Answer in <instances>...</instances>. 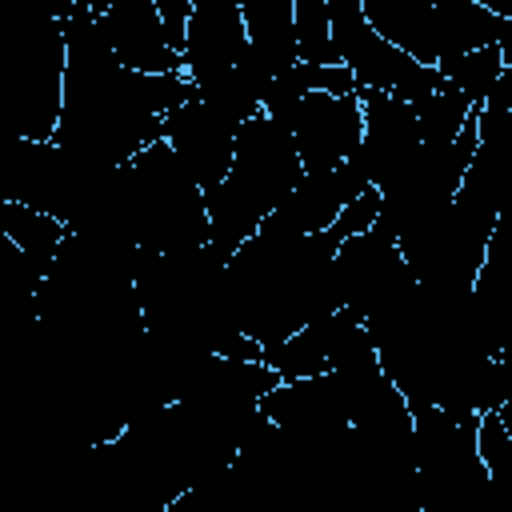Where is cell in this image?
<instances>
[{
  "instance_id": "cell-1",
  "label": "cell",
  "mask_w": 512,
  "mask_h": 512,
  "mask_svg": "<svg viewBox=\"0 0 512 512\" xmlns=\"http://www.w3.org/2000/svg\"><path fill=\"white\" fill-rule=\"evenodd\" d=\"M64 28V80L52 140L100 168L128 164L144 144L160 140L164 112L196 88L184 72H136L112 52L100 12L76 4Z\"/></svg>"
},
{
  "instance_id": "cell-2",
  "label": "cell",
  "mask_w": 512,
  "mask_h": 512,
  "mask_svg": "<svg viewBox=\"0 0 512 512\" xmlns=\"http://www.w3.org/2000/svg\"><path fill=\"white\" fill-rule=\"evenodd\" d=\"M336 244L340 240L328 228L308 236L252 232L244 244H236L224 264L240 332L264 348L340 308L332 280Z\"/></svg>"
},
{
  "instance_id": "cell-3",
  "label": "cell",
  "mask_w": 512,
  "mask_h": 512,
  "mask_svg": "<svg viewBox=\"0 0 512 512\" xmlns=\"http://www.w3.org/2000/svg\"><path fill=\"white\" fill-rule=\"evenodd\" d=\"M228 256L208 240L196 248L152 252L136 248V300L144 332L192 352L260 360V344L240 332L228 292Z\"/></svg>"
},
{
  "instance_id": "cell-4",
  "label": "cell",
  "mask_w": 512,
  "mask_h": 512,
  "mask_svg": "<svg viewBox=\"0 0 512 512\" xmlns=\"http://www.w3.org/2000/svg\"><path fill=\"white\" fill-rule=\"evenodd\" d=\"M64 56V28L44 0L0 4V136L52 140Z\"/></svg>"
},
{
  "instance_id": "cell-5",
  "label": "cell",
  "mask_w": 512,
  "mask_h": 512,
  "mask_svg": "<svg viewBox=\"0 0 512 512\" xmlns=\"http://www.w3.org/2000/svg\"><path fill=\"white\" fill-rule=\"evenodd\" d=\"M300 176L304 168H300L296 144L280 120H272L268 112L240 120L232 140V164L224 180L204 192L208 244L232 256V248L260 228V220L280 204V196Z\"/></svg>"
},
{
  "instance_id": "cell-6",
  "label": "cell",
  "mask_w": 512,
  "mask_h": 512,
  "mask_svg": "<svg viewBox=\"0 0 512 512\" xmlns=\"http://www.w3.org/2000/svg\"><path fill=\"white\" fill-rule=\"evenodd\" d=\"M120 196L136 248L176 252L208 240L204 192L164 140L144 144L120 164Z\"/></svg>"
},
{
  "instance_id": "cell-7",
  "label": "cell",
  "mask_w": 512,
  "mask_h": 512,
  "mask_svg": "<svg viewBox=\"0 0 512 512\" xmlns=\"http://www.w3.org/2000/svg\"><path fill=\"white\" fill-rule=\"evenodd\" d=\"M412 456L420 512H480L492 476L476 452V420L436 404H412Z\"/></svg>"
},
{
  "instance_id": "cell-8",
  "label": "cell",
  "mask_w": 512,
  "mask_h": 512,
  "mask_svg": "<svg viewBox=\"0 0 512 512\" xmlns=\"http://www.w3.org/2000/svg\"><path fill=\"white\" fill-rule=\"evenodd\" d=\"M476 152V116L448 140V144H428L420 140L404 164H396L380 184V212L376 228H384L392 240L432 216H440L452 204V192Z\"/></svg>"
},
{
  "instance_id": "cell-9",
  "label": "cell",
  "mask_w": 512,
  "mask_h": 512,
  "mask_svg": "<svg viewBox=\"0 0 512 512\" xmlns=\"http://www.w3.org/2000/svg\"><path fill=\"white\" fill-rule=\"evenodd\" d=\"M324 4H328V32H332L336 56H340V64H348L356 84L392 92L408 104L444 84L436 64H420L404 48L376 36L360 12V0H324Z\"/></svg>"
},
{
  "instance_id": "cell-10",
  "label": "cell",
  "mask_w": 512,
  "mask_h": 512,
  "mask_svg": "<svg viewBox=\"0 0 512 512\" xmlns=\"http://www.w3.org/2000/svg\"><path fill=\"white\" fill-rule=\"evenodd\" d=\"M332 280H336V300L352 308L360 320L380 308L392 292H400L416 272L404 264L396 240L384 228H368L356 236H344L332 256Z\"/></svg>"
},
{
  "instance_id": "cell-11",
  "label": "cell",
  "mask_w": 512,
  "mask_h": 512,
  "mask_svg": "<svg viewBox=\"0 0 512 512\" xmlns=\"http://www.w3.org/2000/svg\"><path fill=\"white\" fill-rule=\"evenodd\" d=\"M296 144L300 168L304 172H328L340 160H348L360 148V132H364V116H360V96L344 92H308L300 96V104L280 120Z\"/></svg>"
},
{
  "instance_id": "cell-12",
  "label": "cell",
  "mask_w": 512,
  "mask_h": 512,
  "mask_svg": "<svg viewBox=\"0 0 512 512\" xmlns=\"http://www.w3.org/2000/svg\"><path fill=\"white\" fill-rule=\"evenodd\" d=\"M160 140L176 152V160L188 168V176L200 184V192L216 188L232 164V140H236V124L224 120L220 112H212L196 92L176 104L172 112H164V132Z\"/></svg>"
},
{
  "instance_id": "cell-13",
  "label": "cell",
  "mask_w": 512,
  "mask_h": 512,
  "mask_svg": "<svg viewBox=\"0 0 512 512\" xmlns=\"http://www.w3.org/2000/svg\"><path fill=\"white\" fill-rule=\"evenodd\" d=\"M260 412L296 436H328L348 428V396L336 368L316 376L280 380L260 396Z\"/></svg>"
},
{
  "instance_id": "cell-14",
  "label": "cell",
  "mask_w": 512,
  "mask_h": 512,
  "mask_svg": "<svg viewBox=\"0 0 512 512\" xmlns=\"http://www.w3.org/2000/svg\"><path fill=\"white\" fill-rule=\"evenodd\" d=\"M248 36L240 20V4H192L188 24H184V48H180V72L196 84L220 76L224 68L240 64L248 56Z\"/></svg>"
},
{
  "instance_id": "cell-15",
  "label": "cell",
  "mask_w": 512,
  "mask_h": 512,
  "mask_svg": "<svg viewBox=\"0 0 512 512\" xmlns=\"http://www.w3.org/2000/svg\"><path fill=\"white\" fill-rule=\"evenodd\" d=\"M360 96V116H364V132H360V156L368 164L372 184H380L396 164L408 160V152L420 144V124H416V108L392 92L380 88H364L356 84Z\"/></svg>"
},
{
  "instance_id": "cell-16",
  "label": "cell",
  "mask_w": 512,
  "mask_h": 512,
  "mask_svg": "<svg viewBox=\"0 0 512 512\" xmlns=\"http://www.w3.org/2000/svg\"><path fill=\"white\" fill-rule=\"evenodd\" d=\"M100 24L120 64L136 72H180V52H172L164 40L156 0H108Z\"/></svg>"
},
{
  "instance_id": "cell-17",
  "label": "cell",
  "mask_w": 512,
  "mask_h": 512,
  "mask_svg": "<svg viewBox=\"0 0 512 512\" xmlns=\"http://www.w3.org/2000/svg\"><path fill=\"white\" fill-rule=\"evenodd\" d=\"M344 208V192L336 172H304L284 196L280 204L260 220L256 232H272V236H308V232H324L336 212Z\"/></svg>"
},
{
  "instance_id": "cell-18",
  "label": "cell",
  "mask_w": 512,
  "mask_h": 512,
  "mask_svg": "<svg viewBox=\"0 0 512 512\" xmlns=\"http://www.w3.org/2000/svg\"><path fill=\"white\" fill-rule=\"evenodd\" d=\"M504 24L508 16L488 12L480 0H432V52H436L432 64L444 72L456 56L480 44H496Z\"/></svg>"
},
{
  "instance_id": "cell-19",
  "label": "cell",
  "mask_w": 512,
  "mask_h": 512,
  "mask_svg": "<svg viewBox=\"0 0 512 512\" xmlns=\"http://www.w3.org/2000/svg\"><path fill=\"white\" fill-rule=\"evenodd\" d=\"M236 4H240V20H244L252 56L268 72L296 64V28H292L296 0H236Z\"/></svg>"
},
{
  "instance_id": "cell-20",
  "label": "cell",
  "mask_w": 512,
  "mask_h": 512,
  "mask_svg": "<svg viewBox=\"0 0 512 512\" xmlns=\"http://www.w3.org/2000/svg\"><path fill=\"white\" fill-rule=\"evenodd\" d=\"M364 20L376 36L404 48L420 64H432V0H360Z\"/></svg>"
},
{
  "instance_id": "cell-21",
  "label": "cell",
  "mask_w": 512,
  "mask_h": 512,
  "mask_svg": "<svg viewBox=\"0 0 512 512\" xmlns=\"http://www.w3.org/2000/svg\"><path fill=\"white\" fill-rule=\"evenodd\" d=\"M268 76H272V72H268V68L248 52L240 64H232V68H224L220 76H212V80L196 84V96H200L212 112H220L224 120L240 124V120H248V116H256V112H260V100H264Z\"/></svg>"
},
{
  "instance_id": "cell-22",
  "label": "cell",
  "mask_w": 512,
  "mask_h": 512,
  "mask_svg": "<svg viewBox=\"0 0 512 512\" xmlns=\"http://www.w3.org/2000/svg\"><path fill=\"white\" fill-rule=\"evenodd\" d=\"M44 264L20 252L12 240L0 244V332L24 328L36 320V292L44 280Z\"/></svg>"
},
{
  "instance_id": "cell-23",
  "label": "cell",
  "mask_w": 512,
  "mask_h": 512,
  "mask_svg": "<svg viewBox=\"0 0 512 512\" xmlns=\"http://www.w3.org/2000/svg\"><path fill=\"white\" fill-rule=\"evenodd\" d=\"M412 108H416V124H420V140H428V144H448L472 116H476V104L456 88V84H440V88H432L428 96H420V100H412Z\"/></svg>"
},
{
  "instance_id": "cell-24",
  "label": "cell",
  "mask_w": 512,
  "mask_h": 512,
  "mask_svg": "<svg viewBox=\"0 0 512 512\" xmlns=\"http://www.w3.org/2000/svg\"><path fill=\"white\" fill-rule=\"evenodd\" d=\"M4 236H8L20 252H28L32 260H40V264L48 268L52 256H56V248H60V240H64V224H60L56 216L40 212V208L12 204V200H8V212H4Z\"/></svg>"
},
{
  "instance_id": "cell-25",
  "label": "cell",
  "mask_w": 512,
  "mask_h": 512,
  "mask_svg": "<svg viewBox=\"0 0 512 512\" xmlns=\"http://www.w3.org/2000/svg\"><path fill=\"white\" fill-rule=\"evenodd\" d=\"M448 84H456L476 108L488 100V92L496 88V80L504 76V56H500V44H480L464 56H456L444 72H440Z\"/></svg>"
},
{
  "instance_id": "cell-26",
  "label": "cell",
  "mask_w": 512,
  "mask_h": 512,
  "mask_svg": "<svg viewBox=\"0 0 512 512\" xmlns=\"http://www.w3.org/2000/svg\"><path fill=\"white\" fill-rule=\"evenodd\" d=\"M292 28H296V60L340 64L332 32H328V4L324 0H296L292 4Z\"/></svg>"
},
{
  "instance_id": "cell-27",
  "label": "cell",
  "mask_w": 512,
  "mask_h": 512,
  "mask_svg": "<svg viewBox=\"0 0 512 512\" xmlns=\"http://www.w3.org/2000/svg\"><path fill=\"white\" fill-rule=\"evenodd\" d=\"M476 452H480L488 476L492 480H504L508 460H512V424L504 420L500 408L480 412V420H476Z\"/></svg>"
},
{
  "instance_id": "cell-28",
  "label": "cell",
  "mask_w": 512,
  "mask_h": 512,
  "mask_svg": "<svg viewBox=\"0 0 512 512\" xmlns=\"http://www.w3.org/2000/svg\"><path fill=\"white\" fill-rule=\"evenodd\" d=\"M376 212H380V192H376V188H364L360 196H352V200L336 212V220L328 224V232H332L336 240L356 236V232H368V228L376 224Z\"/></svg>"
},
{
  "instance_id": "cell-29",
  "label": "cell",
  "mask_w": 512,
  "mask_h": 512,
  "mask_svg": "<svg viewBox=\"0 0 512 512\" xmlns=\"http://www.w3.org/2000/svg\"><path fill=\"white\" fill-rule=\"evenodd\" d=\"M156 12H160L168 48L180 52L184 48V24H188V12H192V0H156Z\"/></svg>"
},
{
  "instance_id": "cell-30",
  "label": "cell",
  "mask_w": 512,
  "mask_h": 512,
  "mask_svg": "<svg viewBox=\"0 0 512 512\" xmlns=\"http://www.w3.org/2000/svg\"><path fill=\"white\" fill-rule=\"evenodd\" d=\"M488 12H496V16H508L512 20V0H480Z\"/></svg>"
},
{
  "instance_id": "cell-31",
  "label": "cell",
  "mask_w": 512,
  "mask_h": 512,
  "mask_svg": "<svg viewBox=\"0 0 512 512\" xmlns=\"http://www.w3.org/2000/svg\"><path fill=\"white\" fill-rule=\"evenodd\" d=\"M80 4L92 8V12H104V8H108V0H80Z\"/></svg>"
},
{
  "instance_id": "cell-32",
  "label": "cell",
  "mask_w": 512,
  "mask_h": 512,
  "mask_svg": "<svg viewBox=\"0 0 512 512\" xmlns=\"http://www.w3.org/2000/svg\"><path fill=\"white\" fill-rule=\"evenodd\" d=\"M0 4H4V0H0Z\"/></svg>"
}]
</instances>
